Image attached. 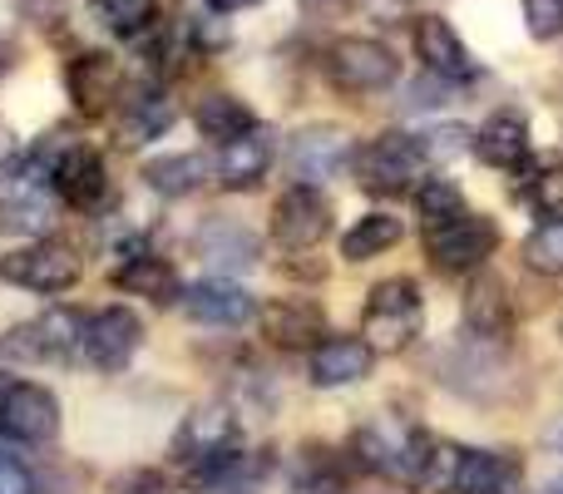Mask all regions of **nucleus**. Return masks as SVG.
<instances>
[{"label": "nucleus", "instance_id": "obj_27", "mask_svg": "<svg viewBox=\"0 0 563 494\" xmlns=\"http://www.w3.org/2000/svg\"><path fill=\"white\" fill-rule=\"evenodd\" d=\"M465 331L479 341H509L515 331V311H509V292L499 277H479L465 297Z\"/></svg>", "mask_w": 563, "mask_h": 494}, {"label": "nucleus", "instance_id": "obj_11", "mask_svg": "<svg viewBox=\"0 0 563 494\" xmlns=\"http://www.w3.org/2000/svg\"><path fill=\"white\" fill-rule=\"evenodd\" d=\"M124 85L129 79L109 50H79V55L65 65V89H69V99H75V114H85V119L114 114Z\"/></svg>", "mask_w": 563, "mask_h": 494}, {"label": "nucleus", "instance_id": "obj_9", "mask_svg": "<svg viewBox=\"0 0 563 494\" xmlns=\"http://www.w3.org/2000/svg\"><path fill=\"white\" fill-rule=\"evenodd\" d=\"M109 119H114L119 149H144L178 124V105L158 79H144V85H134V89L124 85V95H119V105Z\"/></svg>", "mask_w": 563, "mask_h": 494}, {"label": "nucleus", "instance_id": "obj_24", "mask_svg": "<svg viewBox=\"0 0 563 494\" xmlns=\"http://www.w3.org/2000/svg\"><path fill=\"white\" fill-rule=\"evenodd\" d=\"M198 252H203L208 267L247 272L263 257V243H257V233H247L238 218H208V223L198 228Z\"/></svg>", "mask_w": 563, "mask_h": 494}, {"label": "nucleus", "instance_id": "obj_6", "mask_svg": "<svg viewBox=\"0 0 563 494\" xmlns=\"http://www.w3.org/2000/svg\"><path fill=\"white\" fill-rule=\"evenodd\" d=\"M59 194L49 178H40L35 168L15 164L0 174V238H49L55 228Z\"/></svg>", "mask_w": 563, "mask_h": 494}, {"label": "nucleus", "instance_id": "obj_37", "mask_svg": "<svg viewBox=\"0 0 563 494\" xmlns=\"http://www.w3.org/2000/svg\"><path fill=\"white\" fill-rule=\"evenodd\" d=\"M0 494H35V480H30V470L20 465L15 455H5V450H0Z\"/></svg>", "mask_w": 563, "mask_h": 494}, {"label": "nucleus", "instance_id": "obj_36", "mask_svg": "<svg viewBox=\"0 0 563 494\" xmlns=\"http://www.w3.org/2000/svg\"><path fill=\"white\" fill-rule=\"evenodd\" d=\"M519 6H525V25L534 40L563 35V0H519Z\"/></svg>", "mask_w": 563, "mask_h": 494}, {"label": "nucleus", "instance_id": "obj_4", "mask_svg": "<svg viewBox=\"0 0 563 494\" xmlns=\"http://www.w3.org/2000/svg\"><path fill=\"white\" fill-rule=\"evenodd\" d=\"M79 272H85V257L65 238H30L0 257V282L35 292V297H65L79 282Z\"/></svg>", "mask_w": 563, "mask_h": 494}, {"label": "nucleus", "instance_id": "obj_10", "mask_svg": "<svg viewBox=\"0 0 563 494\" xmlns=\"http://www.w3.org/2000/svg\"><path fill=\"white\" fill-rule=\"evenodd\" d=\"M144 347V321L134 307H104L95 317H85V341H79V361L104 376L124 371L134 361V351Z\"/></svg>", "mask_w": 563, "mask_h": 494}, {"label": "nucleus", "instance_id": "obj_32", "mask_svg": "<svg viewBox=\"0 0 563 494\" xmlns=\"http://www.w3.org/2000/svg\"><path fill=\"white\" fill-rule=\"evenodd\" d=\"M525 262L544 277H563V213H554L525 238Z\"/></svg>", "mask_w": 563, "mask_h": 494}, {"label": "nucleus", "instance_id": "obj_26", "mask_svg": "<svg viewBox=\"0 0 563 494\" xmlns=\"http://www.w3.org/2000/svg\"><path fill=\"white\" fill-rule=\"evenodd\" d=\"M139 178H144V188L158 198H194L198 188L213 178V168H208L203 154H158L139 168Z\"/></svg>", "mask_w": 563, "mask_h": 494}, {"label": "nucleus", "instance_id": "obj_20", "mask_svg": "<svg viewBox=\"0 0 563 494\" xmlns=\"http://www.w3.org/2000/svg\"><path fill=\"white\" fill-rule=\"evenodd\" d=\"M416 55L420 65L430 69L445 85H460V79H475V59H470V45L455 35L445 15H420L416 20Z\"/></svg>", "mask_w": 563, "mask_h": 494}, {"label": "nucleus", "instance_id": "obj_1", "mask_svg": "<svg viewBox=\"0 0 563 494\" xmlns=\"http://www.w3.org/2000/svg\"><path fill=\"white\" fill-rule=\"evenodd\" d=\"M168 455H174L188 490H213L218 480H228L243 465V426H238V416L228 406H218V400L194 406L184 416V426L174 430Z\"/></svg>", "mask_w": 563, "mask_h": 494}, {"label": "nucleus", "instance_id": "obj_35", "mask_svg": "<svg viewBox=\"0 0 563 494\" xmlns=\"http://www.w3.org/2000/svg\"><path fill=\"white\" fill-rule=\"evenodd\" d=\"M525 204H534L544 218L563 213V168H539L525 178Z\"/></svg>", "mask_w": 563, "mask_h": 494}, {"label": "nucleus", "instance_id": "obj_2", "mask_svg": "<svg viewBox=\"0 0 563 494\" xmlns=\"http://www.w3.org/2000/svg\"><path fill=\"white\" fill-rule=\"evenodd\" d=\"M420 327H426V297L410 277H386L371 287L366 307H361V337L376 347V356H400L416 347Z\"/></svg>", "mask_w": 563, "mask_h": 494}, {"label": "nucleus", "instance_id": "obj_21", "mask_svg": "<svg viewBox=\"0 0 563 494\" xmlns=\"http://www.w3.org/2000/svg\"><path fill=\"white\" fill-rule=\"evenodd\" d=\"M450 494H519V460L499 455V450L460 446Z\"/></svg>", "mask_w": 563, "mask_h": 494}, {"label": "nucleus", "instance_id": "obj_43", "mask_svg": "<svg viewBox=\"0 0 563 494\" xmlns=\"http://www.w3.org/2000/svg\"><path fill=\"white\" fill-rule=\"evenodd\" d=\"M559 337H563V321H559Z\"/></svg>", "mask_w": 563, "mask_h": 494}, {"label": "nucleus", "instance_id": "obj_34", "mask_svg": "<svg viewBox=\"0 0 563 494\" xmlns=\"http://www.w3.org/2000/svg\"><path fill=\"white\" fill-rule=\"evenodd\" d=\"M104 490L109 494H174L178 485L164 475V470H154V465H129V470H119Z\"/></svg>", "mask_w": 563, "mask_h": 494}, {"label": "nucleus", "instance_id": "obj_5", "mask_svg": "<svg viewBox=\"0 0 563 494\" xmlns=\"http://www.w3.org/2000/svg\"><path fill=\"white\" fill-rule=\"evenodd\" d=\"M79 341H85V317L75 307H49L35 321H20L0 337V356L30 361V366H69L79 361Z\"/></svg>", "mask_w": 563, "mask_h": 494}, {"label": "nucleus", "instance_id": "obj_41", "mask_svg": "<svg viewBox=\"0 0 563 494\" xmlns=\"http://www.w3.org/2000/svg\"><path fill=\"white\" fill-rule=\"evenodd\" d=\"M10 65H15V45H10V40H0V79L10 75Z\"/></svg>", "mask_w": 563, "mask_h": 494}, {"label": "nucleus", "instance_id": "obj_39", "mask_svg": "<svg viewBox=\"0 0 563 494\" xmlns=\"http://www.w3.org/2000/svg\"><path fill=\"white\" fill-rule=\"evenodd\" d=\"M346 6H351V0H301V15H311V20H336Z\"/></svg>", "mask_w": 563, "mask_h": 494}, {"label": "nucleus", "instance_id": "obj_19", "mask_svg": "<svg viewBox=\"0 0 563 494\" xmlns=\"http://www.w3.org/2000/svg\"><path fill=\"white\" fill-rule=\"evenodd\" d=\"M178 301H184L188 321H198V327H243L247 317H257L253 292L238 287V282H228V277L194 282V287H184Z\"/></svg>", "mask_w": 563, "mask_h": 494}, {"label": "nucleus", "instance_id": "obj_30", "mask_svg": "<svg viewBox=\"0 0 563 494\" xmlns=\"http://www.w3.org/2000/svg\"><path fill=\"white\" fill-rule=\"evenodd\" d=\"M416 213H420V233L430 228H445L455 218H465V194H460L455 178H420L416 184Z\"/></svg>", "mask_w": 563, "mask_h": 494}, {"label": "nucleus", "instance_id": "obj_42", "mask_svg": "<svg viewBox=\"0 0 563 494\" xmlns=\"http://www.w3.org/2000/svg\"><path fill=\"white\" fill-rule=\"evenodd\" d=\"M10 381H15V376H10V371H0V396H5V386H10Z\"/></svg>", "mask_w": 563, "mask_h": 494}, {"label": "nucleus", "instance_id": "obj_40", "mask_svg": "<svg viewBox=\"0 0 563 494\" xmlns=\"http://www.w3.org/2000/svg\"><path fill=\"white\" fill-rule=\"evenodd\" d=\"M213 10H223V15H238V10H253V6H263V0H208Z\"/></svg>", "mask_w": 563, "mask_h": 494}, {"label": "nucleus", "instance_id": "obj_29", "mask_svg": "<svg viewBox=\"0 0 563 494\" xmlns=\"http://www.w3.org/2000/svg\"><path fill=\"white\" fill-rule=\"evenodd\" d=\"M406 238V228H400V218L396 213H361L356 223L346 228V238H341V257L346 262H371V257H380V252H390Z\"/></svg>", "mask_w": 563, "mask_h": 494}, {"label": "nucleus", "instance_id": "obj_14", "mask_svg": "<svg viewBox=\"0 0 563 494\" xmlns=\"http://www.w3.org/2000/svg\"><path fill=\"white\" fill-rule=\"evenodd\" d=\"M351 134L346 129H336V124H307V129H297L291 134V144H287V174H291V184H327V178H336L341 168L351 164Z\"/></svg>", "mask_w": 563, "mask_h": 494}, {"label": "nucleus", "instance_id": "obj_8", "mask_svg": "<svg viewBox=\"0 0 563 494\" xmlns=\"http://www.w3.org/2000/svg\"><path fill=\"white\" fill-rule=\"evenodd\" d=\"M0 436L10 446H49L59 436V396L40 381H10L0 396Z\"/></svg>", "mask_w": 563, "mask_h": 494}, {"label": "nucleus", "instance_id": "obj_7", "mask_svg": "<svg viewBox=\"0 0 563 494\" xmlns=\"http://www.w3.org/2000/svg\"><path fill=\"white\" fill-rule=\"evenodd\" d=\"M327 79L341 89V95H380L400 79V59L390 45L371 35H346L331 40L327 50Z\"/></svg>", "mask_w": 563, "mask_h": 494}, {"label": "nucleus", "instance_id": "obj_31", "mask_svg": "<svg viewBox=\"0 0 563 494\" xmlns=\"http://www.w3.org/2000/svg\"><path fill=\"white\" fill-rule=\"evenodd\" d=\"M95 20L119 40H144L158 30V0H95Z\"/></svg>", "mask_w": 563, "mask_h": 494}, {"label": "nucleus", "instance_id": "obj_38", "mask_svg": "<svg viewBox=\"0 0 563 494\" xmlns=\"http://www.w3.org/2000/svg\"><path fill=\"white\" fill-rule=\"evenodd\" d=\"M20 164V134H15V124L10 119H0V174L5 168H15Z\"/></svg>", "mask_w": 563, "mask_h": 494}, {"label": "nucleus", "instance_id": "obj_3", "mask_svg": "<svg viewBox=\"0 0 563 494\" xmlns=\"http://www.w3.org/2000/svg\"><path fill=\"white\" fill-rule=\"evenodd\" d=\"M426 149L420 139L400 134V129H386V134L366 139V144L351 154V168H356V184L376 198H400L416 194V184L426 178Z\"/></svg>", "mask_w": 563, "mask_h": 494}, {"label": "nucleus", "instance_id": "obj_28", "mask_svg": "<svg viewBox=\"0 0 563 494\" xmlns=\"http://www.w3.org/2000/svg\"><path fill=\"white\" fill-rule=\"evenodd\" d=\"M194 124H198V134H203V139H213V144H228V139L247 134V129L257 124V114L238 95H223V89H218V95L198 99Z\"/></svg>", "mask_w": 563, "mask_h": 494}, {"label": "nucleus", "instance_id": "obj_33", "mask_svg": "<svg viewBox=\"0 0 563 494\" xmlns=\"http://www.w3.org/2000/svg\"><path fill=\"white\" fill-rule=\"evenodd\" d=\"M297 490L301 494H336L341 490V465L331 450L321 446H307L297 455Z\"/></svg>", "mask_w": 563, "mask_h": 494}, {"label": "nucleus", "instance_id": "obj_12", "mask_svg": "<svg viewBox=\"0 0 563 494\" xmlns=\"http://www.w3.org/2000/svg\"><path fill=\"white\" fill-rule=\"evenodd\" d=\"M499 248V228L479 213H465L445 228H430L426 233V257L440 272H479Z\"/></svg>", "mask_w": 563, "mask_h": 494}, {"label": "nucleus", "instance_id": "obj_22", "mask_svg": "<svg viewBox=\"0 0 563 494\" xmlns=\"http://www.w3.org/2000/svg\"><path fill=\"white\" fill-rule=\"evenodd\" d=\"M470 149H475L479 164L499 168V174H509V168H525V158H529V124H525V114H515V109H499V114H489L485 124L475 129Z\"/></svg>", "mask_w": 563, "mask_h": 494}, {"label": "nucleus", "instance_id": "obj_18", "mask_svg": "<svg viewBox=\"0 0 563 494\" xmlns=\"http://www.w3.org/2000/svg\"><path fill=\"white\" fill-rule=\"evenodd\" d=\"M257 327H263V337L282 351H311L327 337V311L311 297H277L257 311Z\"/></svg>", "mask_w": 563, "mask_h": 494}, {"label": "nucleus", "instance_id": "obj_15", "mask_svg": "<svg viewBox=\"0 0 563 494\" xmlns=\"http://www.w3.org/2000/svg\"><path fill=\"white\" fill-rule=\"evenodd\" d=\"M49 184H55L59 204L75 208V213H89V218H99V208L114 204L104 154H99L95 144H85V139H79V144L59 158V168H55V178H49Z\"/></svg>", "mask_w": 563, "mask_h": 494}, {"label": "nucleus", "instance_id": "obj_16", "mask_svg": "<svg viewBox=\"0 0 563 494\" xmlns=\"http://www.w3.org/2000/svg\"><path fill=\"white\" fill-rule=\"evenodd\" d=\"M273 158H277V134L257 119L247 134L218 144V184H223L228 194H253V188L267 178Z\"/></svg>", "mask_w": 563, "mask_h": 494}, {"label": "nucleus", "instance_id": "obj_23", "mask_svg": "<svg viewBox=\"0 0 563 494\" xmlns=\"http://www.w3.org/2000/svg\"><path fill=\"white\" fill-rule=\"evenodd\" d=\"M114 287L129 292V297H148L154 307H168V301L184 297V282H178V267L168 257H154V252H129L114 267Z\"/></svg>", "mask_w": 563, "mask_h": 494}, {"label": "nucleus", "instance_id": "obj_25", "mask_svg": "<svg viewBox=\"0 0 563 494\" xmlns=\"http://www.w3.org/2000/svg\"><path fill=\"white\" fill-rule=\"evenodd\" d=\"M174 40L188 55H218V50L233 45V30H228L223 10H213L208 0H178L174 10Z\"/></svg>", "mask_w": 563, "mask_h": 494}, {"label": "nucleus", "instance_id": "obj_17", "mask_svg": "<svg viewBox=\"0 0 563 494\" xmlns=\"http://www.w3.org/2000/svg\"><path fill=\"white\" fill-rule=\"evenodd\" d=\"M376 366V347L366 337H321L307 356V381L317 391H341V386H356V381L371 376Z\"/></svg>", "mask_w": 563, "mask_h": 494}, {"label": "nucleus", "instance_id": "obj_13", "mask_svg": "<svg viewBox=\"0 0 563 494\" xmlns=\"http://www.w3.org/2000/svg\"><path fill=\"white\" fill-rule=\"evenodd\" d=\"M331 233V204L317 184H291L273 204V243L287 252H311Z\"/></svg>", "mask_w": 563, "mask_h": 494}]
</instances>
